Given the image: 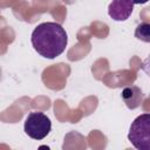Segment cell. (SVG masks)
Here are the masks:
<instances>
[{
  "label": "cell",
  "mask_w": 150,
  "mask_h": 150,
  "mask_svg": "<svg viewBox=\"0 0 150 150\" xmlns=\"http://www.w3.org/2000/svg\"><path fill=\"white\" fill-rule=\"evenodd\" d=\"M25 132L33 139H43L52 130V122L47 115L40 111L29 112L23 124Z\"/></svg>",
  "instance_id": "3957f363"
},
{
  "label": "cell",
  "mask_w": 150,
  "mask_h": 150,
  "mask_svg": "<svg viewBox=\"0 0 150 150\" xmlns=\"http://www.w3.org/2000/svg\"><path fill=\"white\" fill-rule=\"evenodd\" d=\"M135 36L144 42H150V23L141 22L135 29Z\"/></svg>",
  "instance_id": "8992f818"
},
{
  "label": "cell",
  "mask_w": 150,
  "mask_h": 150,
  "mask_svg": "<svg viewBox=\"0 0 150 150\" xmlns=\"http://www.w3.org/2000/svg\"><path fill=\"white\" fill-rule=\"evenodd\" d=\"M30 41L38 54L52 60L64 52L68 43V35L60 23L42 22L34 28Z\"/></svg>",
  "instance_id": "6da1fadb"
},
{
  "label": "cell",
  "mask_w": 150,
  "mask_h": 150,
  "mask_svg": "<svg viewBox=\"0 0 150 150\" xmlns=\"http://www.w3.org/2000/svg\"><path fill=\"white\" fill-rule=\"evenodd\" d=\"M148 1H149V0H131V2H132L134 5H135V4H136V5H143V4H146Z\"/></svg>",
  "instance_id": "52a82bcc"
},
{
  "label": "cell",
  "mask_w": 150,
  "mask_h": 150,
  "mask_svg": "<svg viewBox=\"0 0 150 150\" xmlns=\"http://www.w3.org/2000/svg\"><path fill=\"white\" fill-rule=\"evenodd\" d=\"M121 97L124 102V104L127 105V108L134 110L136 108H138L144 100V94L142 91V89L137 86H128L125 87L122 93H121Z\"/></svg>",
  "instance_id": "5b68a950"
},
{
  "label": "cell",
  "mask_w": 150,
  "mask_h": 150,
  "mask_svg": "<svg viewBox=\"0 0 150 150\" xmlns=\"http://www.w3.org/2000/svg\"><path fill=\"white\" fill-rule=\"evenodd\" d=\"M134 4L131 0H112L108 6V14L114 21H125L132 14Z\"/></svg>",
  "instance_id": "277c9868"
},
{
  "label": "cell",
  "mask_w": 150,
  "mask_h": 150,
  "mask_svg": "<svg viewBox=\"0 0 150 150\" xmlns=\"http://www.w3.org/2000/svg\"><path fill=\"white\" fill-rule=\"evenodd\" d=\"M128 139L138 150H150V114H142L134 120Z\"/></svg>",
  "instance_id": "7a4b0ae2"
}]
</instances>
